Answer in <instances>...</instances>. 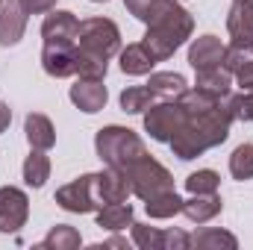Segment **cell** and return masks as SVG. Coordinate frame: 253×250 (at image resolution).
<instances>
[{
  "label": "cell",
  "mask_w": 253,
  "mask_h": 250,
  "mask_svg": "<svg viewBox=\"0 0 253 250\" xmlns=\"http://www.w3.org/2000/svg\"><path fill=\"white\" fill-rule=\"evenodd\" d=\"M221 186V174L212 171V168H200V171H191L186 177V191L189 194H206V191H218Z\"/></svg>",
  "instance_id": "obj_29"
},
{
  "label": "cell",
  "mask_w": 253,
  "mask_h": 250,
  "mask_svg": "<svg viewBox=\"0 0 253 250\" xmlns=\"http://www.w3.org/2000/svg\"><path fill=\"white\" fill-rule=\"evenodd\" d=\"M171 0H124V6H126V12L132 15V18H138V21H153L165 6H168Z\"/></svg>",
  "instance_id": "obj_32"
},
{
  "label": "cell",
  "mask_w": 253,
  "mask_h": 250,
  "mask_svg": "<svg viewBox=\"0 0 253 250\" xmlns=\"http://www.w3.org/2000/svg\"><path fill=\"white\" fill-rule=\"evenodd\" d=\"M194 33V18L180 6V0H171L153 21H147V33L141 39V44L150 50V56L156 62L171 59Z\"/></svg>",
  "instance_id": "obj_2"
},
{
  "label": "cell",
  "mask_w": 253,
  "mask_h": 250,
  "mask_svg": "<svg viewBox=\"0 0 253 250\" xmlns=\"http://www.w3.org/2000/svg\"><path fill=\"white\" fill-rule=\"evenodd\" d=\"M94 150L100 156L103 165L109 168H118V171H126L132 162H138L141 156H147V147L144 141L129 129V126H100L97 135H94Z\"/></svg>",
  "instance_id": "obj_3"
},
{
  "label": "cell",
  "mask_w": 253,
  "mask_h": 250,
  "mask_svg": "<svg viewBox=\"0 0 253 250\" xmlns=\"http://www.w3.org/2000/svg\"><path fill=\"white\" fill-rule=\"evenodd\" d=\"M147 88H150L156 97L174 100V97H180V94L189 88V83H186V77H183V74H177V71H156V74L150 71Z\"/></svg>",
  "instance_id": "obj_19"
},
{
  "label": "cell",
  "mask_w": 253,
  "mask_h": 250,
  "mask_svg": "<svg viewBox=\"0 0 253 250\" xmlns=\"http://www.w3.org/2000/svg\"><path fill=\"white\" fill-rule=\"evenodd\" d=\"M153 65H156V59L150 56V50L141 42L126 44L124 50H121V71L129 74V77H144V74L153 71Z\"/></svg>",
  "instance_id": "obj_20"
},
{
  "label": "cell",
  "mask_w": 253,
  "mask_h": 250,
  "mask_svg": "<svg viewBox=\"0 0 253 250\" xmlns=\"http://www.w3.org/2000/svg\"><path fill=\"white\" fill-rule=\"evenodd\" d=\"M42 68L47 77H74L77 74V44H44L42 50Z\"/></svg>",
  "instance_id": "obj_11"
},
{
  "label": "cell",
  "mask_w": 253,
  "mask_h": 250,
  "mask_svg": "<svg viewBox=\"0 0 253 250\" xmlns=\"http://www.w3.org/2000/svg\"><path fill=\"white\" fill-rule=\"evenodd\" d=\"M132 245L141 250H165V230L132 221Z\"/></svg>",
  "instance_id": "obj_28"
},
{
  "label": "cell",
  "mask_w": 253,
  "mask_h": 250,
  "mask_svg": "<svg viewBox=\"0 0 253 250\" xmlns=\"http://www.w3.org/2000/svg\"><path fill=\"white\" fill-rule=\"evenodd\" d=\"M30 218V197L15 186L0 188V233H18Z\"/></svg>",
  "instance_id": "obj_8"
},
{
  "label": "cell",
  "mask_w": 253,
  "mask_h": 250,
  "mask_svg": "<svg viewBox=\"0 0 253 250\" xmlns=\"http://www.w3.org/2000/svg\"><path fill=\"white\" fill-rule=\"evenodd\" d=\"M97 227L100 230H109V233H118L132 227V206L129 203H106L97 209Z\"/></svg>",
  "instance_id": "obj_21"
},
{
  "label": "cell",
  "mask_w": 253,
  "mask_h": 250,
  "mask_svg": "<svg viewBox=\"0 0 253 250\" xmlns=\"http://www.w3.org/2000/svg\"><path fill=\"white\" fill-rule=\"evenodd\" d=\"M227 33L236 44H253V0H233L227 15Z\"/></svg>",
  "instance_id": "obj_15"
},
{
  "label": "cell",
  "mask_w": 253,
  "mask_h": 250,
  "mask_svg": "<svg viewBox=\"0 0 253 250\" xmlns=\"http://www.w3.org/2000/svg\"><path fill=\"white\" fill-rule=\"evenodd\" d=\"M191 248H200V250H209V248L236 250L239 248V239H236L233 233H227V230H215V227H209V230H200V233L191 236Z\"/></svg>",
  "instance_id": "obj_26"
},
{
  "label": "cell",
  "mask_w": 253,
  "mask_h": 250,
  "mask_svg": "<svg viewBox=\"0 0 253 250\" xmlns=\"http://www.w3.org/2000/svg\"><path fill=\"white\" fill-rule=\"evenodd\" d=\"M18 3L27 15H44V12L56 9V0H18Z\"/></svg>",
  "instance_id": "obj_34"
},
{
  "label": "cell",
  "mask_w": 253,
  "mask_h": 250,
  "mask_svg": "<svg viewBox=\"0 0 253 250\" xmlns=\"http://www.w3.org/2000/svg\"><path fill=\"white\" fill-rule=\"evenodd\" d=\"M124 174H126V180H129V186H132V194L141 197V200H150V197H156V194L174 191V177H171V171H168L162 162H156L150 153L141 156L138 162H132Z\"/></svg>",
  "instance_id": "obj_5"
},
{
  "label": "cell",
  "mask_w": 253,
  "mask_h": 250,
  "mask_svg": "<svg viewBox=\"0 0 253 250\" xmlns=\"http://www.w3.org/2000/svg\"><path fill=\"white\" fill-rule=\"evenodd\" d=\"M103 248H129L126 245V239H121V236H115V239H109V242H103V245H94V250H103Z\"/></svg>",
  "instance_id": "obj_37"
},
{
  "label": "cell",
  "mask_w": 253,
  "mask_h": 250,
  "mask_svg": "<svg viewBox=\"0 0 253 250\" xmlns=\"http://www.w3.org/2000/svg\"><path fill=\"white\" fill-rule=\"evenodd\" d=\"M106 100H109V91H106L103 80H77L71 85V103L85 115L100 112L106 106Z\"/></svg>",
  "instance_id": "obj_12"
},
{
  "label": "cell",
  "mask_w": 253,
  "mask_h": 250,
  "mask_svg": "<svg viewBox=\"0 0 253 250\" xmlns=\"http://www.w3.org/2000/svg\"><path fill=\"white\" fill-rule=\"evenodd\" d=\"M233 77H236V83L242 85V91H253V62H248L242 71H236Z\"/></svg>",
  "instance_id": "obj_35"
},
{
  "label": "cell",
  "mask_w": 253,
  "mask_h": 250,
  "mask_svg": "<svg viewBox=\"0 0 253 250\" xmlns=\"http://www.w3.org/2000/svg\"><path fill=\"white\" fill-rule=\"evenodd\" d=\"M186 121V109L174 100H162V103H153L147 112H144V132H150L153 141H162L168 144L174 138V132L183 126Z\"/></svg>",
  "instance_id": "obj_6"
},
{
  "label": "cell",
  "mask_w": 253,
  "mask_h": 250,
  "mask_svg": "<svg viewBox=\"0 0 253 250\" xmlns=\"http://www.w3.org/2000/svg\"><path fill=\"white\" fill-rule=\"evenodd\" d=\"M224 200L218 191H206V194H191L189 200H183V215L189 218L191 224H206L215 215H221Z\"/></svg>",
  "instance_id": "obj_16"
},
{
  "label": "cell",
  "mask_w": 253,
  "mask_h": 250,
  "mask_svg": "<svg viewBox=\"0 0 253 250\" xmlns=\"http://www.w3.org/2000/svg\"><path fill=\"white\" fill-rule=\"evenodd\" d=\"M230 126H233V115H230L227 103L221 100L218 106H212L206 112H186L183 126L174 132V138L168 144H171L174 156H180L183 162H189V159L203 156L206 150L224 144L227 135H230Z\"/></svg>",
  "instance_id": "obj_1"
},
{
  "label": "cell",
  "mask_w": 253,
  "mask_h": 250,
  "mask_svg": "<svg viewBox=\"0 0 253 250\" xmlns=\"http://www.w3.org/2000/svg\"><path fill=\"white\" fill-rule=\"evenodd\" d=\"M106 71H109V62H106V59L77 50V77H80V80H103Z\"/></svg>",
  "instance_id": "obj_30"
},
{
  "label": "cell",
  "mask_w": 253,
  "mask_h": 250,
  "mask_svg": "<svg viewBox=\"0 0 253 250\" xmlns=\"http://www.w3.org/2000/svg\"><path fill=\"white\" fill-rule=\"evenodd\" d=\"M80 233L68 224H56L42 242H39V250H77L80 248Z\"/></svg>",
  "instance_id": "obj_25"
},
{
  "label": "cell",
  "mask_w": 253,
  "mask_h": 250,
  "mask_svg": "<svg viewBox=\"0 0 253 250\" xmlns=\"http://www.w3.org/2000/svg\"><path fill=\"white\" fill-rule=\"evenodd\" d=\"M53 200L62 206L65 212H77V215L97 212L100 209V200H97V191H94V174H83L74 183L62 186L56 191Z\"/></svg>",
  "instance_id": "obj_7"
},
{
  "label": "cell",
  "mask_w": 253,
  "mask_h": 250,
  "mask_svg": "<svg viewBox=\"0 0 253 250\" xmlns=\"http://www.w3.org/2000/svg\"><path fill=\"white\" fill-rule=\"evenodd\" d=\"M224 50H227V44H221L218 36H200L189 44V65L194 71L215 68L224 62Z\"/></svg>",
  "instance_id": "obj_14"
},
{
  "label": "cell",
  "mask_w": 253,
  "mask_h": 250,
  "mask_svg": "<svg viewBox=\"0 0 253 250\" xmlns=\"http://www.w3.org/2000/svg\"><path fill=\"white\" fill-rule=\"evenodd\" d=\"M50 177V159L44 156V150H30V156L24 159V183L30 188H42Z\"/></svg>",
  "instance_id": "obj_22"
},
{
  "label": "cell",
  "mask_w": 253,
  "mask_h": 250,
  "mask_svg": "<svg viewBox=\"0 0 253 250\" xmlns=\"http://www.w3.org/2000/svg\"><path fill=\"white\" fill-rule=\"evenodd\" d=\"M144 209H147L150 218L165 221V218H174V215L183 212V200H180L177 191H165V194H156V197L144 200Z\"/></svg>",
  "instance_id": "obj_24"
},
{
  "label": "cell",
  "mask_w": 253,
  "mask_h": 250,
  "mask_svg": "<svg viewBox=\"0 0 253 250\" xmlns=\"http://www.w3.org/2000/svg\"><path fill=\"white\" fill-rule=\"evenodd\" d=\"M248 62H253V44H236V42H230L227 50H224V62L221 65L230 74H236V71H242Z\"/></svg>",
  "instance_id": "obj_31"
},
{
  "label": "cell",
  "mask_w": 253,
  "mask_h": 250,
  "mask_svg": "<svg viewBox=\"0 0 253 250\" xmlns=\"http://www.w3.org/2000/svg\"><path fill=\"white\" fill-rule=\"evenodd\" d=\"M24 132H27V141L33 150H50L56 144V129L50 124V118L42 112H30L24 118Z\"/></svg>",
  "instance_id": "obj_17"
},
{
  "label": "cell",
  "mask_w": 253,
  "mask_h": 250,
  "mask_svg": "<svg viewBox=\"0 0 253 250\" xmlns=\"http://www.w3.org/2000/svg\"><path fill=\"white\" fill-rule=\"evenodd\" d=\"M94 191H97L100 206H106V203H124L126 197L132 194V186H129L124 171L106 165L100 174H94Z\"/></svg>",
  "instance_id": "obj_10"
},
{
  "label": "cell",
  "mask_w": 253,
  "mask_h": 250,
  "mask_svg": "<svg viewBox=\"0 0 253 250\" xmlns=\"http://www.w3.org/2000/svg\"><path fill=\"white\" fill-rule=\"evenodd\" d=\"M230 174H233V180H239V183L253 180V141L239 144V147L230 153Z\"/></svg>",
  "instance_id": "obj_27"
},
{
  "label": "cell",
  "mask_w": 253,
  "mask_h": 250,
  "mask_svg": "<svg viewBox=\"0 0 253 250\" xmlns=\"http://www.w3.org/2000/svg\"><path fill=\"white\" fill-rule=\"evenodd\" d=\"M77 50L100 56V59L109 62L115 53H121V30H118V24L109 21V18H85V21H80Z\"/></svg>",
  "instance_id": "obj_4"
},
{
  "label": "cell",
  "mask_w": 253,
  "mask_h": 250,
  "mask_svg": "<svg viewBox=\"0 0 253 250\" xmlns=\"http://www.w3.org/2000/svg\"><path fill=\"white\" fill-rule=\"evenodd\" d=\"M91 3H106V0H91Z\"/></svg>",
  "instance_id": "obj_38"
},
{
  "label": "cell",
  "mask_w": 253,
  "mask_h": 250,
  "mask_svg": "<svg viewBox=\"0 0 253 250\" xmlns=\"http://www.w3.org/2000/svg\"><path fill=\"white\" fill-rule=\"evenodd\" d=\"M194 85L203 88V91H209V94H215V97H224V100H227L230 91H233V74H230L224 65H215V68L197 71Z\"/></svg>",
  "instance_id": "obj_18"
},
{
  "label": "cell",
  "mask_w": 253,
  "mask_h": 250,
  "mask_svg": "<svg viewBox=\"0 0 253 250\" xmlns=\"http://www.w3.org/2000/svg\"><path fill=\"white\" fill-rule=\"evenodd\" d=\"M9 124H12V109L0 100V132H6V129H9Z\"/></svg>",
  "instance_id": "obj_36"
},
{
  "label": "cell",
  "mask_w": 253,
  "mask_h": 250,
  "mask_svg": "<svg viewBox=\"0 0 253 250\" xmlns=\"http://www.w3.org/2000/svg\"><path fill=\"white\" fill-rule=\"evenodd\" d=\"M77 30H80V21L68 9H50V15L42 24L44 44H77Z\"/></svg>",
  "instance_id": "obj_9"
},
{
  "label": "cell",
  "mask_w": 253,
  "mask_h": 250,
  "mask_svg": "<svg viewBox=\"0 0 253 250\" xmlns=\"http://www.w3.org/2000/svg\"><path fill=\"white\" fill-rule=\"evenodd\" d=\"M0 3H3V0H0Z\"/></svg>",
  "instance_id": "obj_39"
},
{
  "label": "cell",
  "mask_w": 253,
  "mask_h": 250,
  "mask_svg": "<svg viewBox=\"0 0 253 250\" xmlns=\"http://www.w3.org/2000/svg\"><path fill=\"white\" fill-rule=\"evenodd\" d=\"M156 103V94L147 85H126L121 91V109L126 115H141Z\"/></svg>",
  "instance_id": "obj_23"
},
{
  "label": "cell",
  "mask_w": 253,
  "mask_h": 250,
  "mask_svg": "<svg viewBox=\"0 0 253 250\" xmlns=\"http://www.w3.org/2000/svg\"><path fill=\"white\" fill-rule=\"evenodd\" d=\"M27 33V12L21 9L18 0H3L0 3V44L15 47Z\"/></svg>",
  "instance_id": "obj_13"
},
{
  "label": "cell",
  "mask_w": 253,
  "mask_h": 250,
  "mask_svg": "<svg viewBox=\"0 0 253 250\" xmlns=\"http://www.w3.org/2000/svg\"><path fill=\"white\" fill-rule=\"evenodd\" d=\"M227 109L233 115V121H253V91H242V94H233L227 97Z\"/></svg>",
  "instance_id": "obj_33"
}]
</instances>
